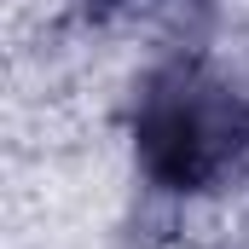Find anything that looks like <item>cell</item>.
I'll return each instance as SVG.
<instances>
[{
  "label": "cell",
  "instance_id": "cell-1",
  "mask_svg": "<svg viewBox=\"0 0 249 249\" xmlns=\"http://www.w3.org/2000/svg\"><path fill=\"white\" fill-rule=\"evenodd\" d=\"M127 139L157 191L203 197L249 162V87L203 58H168L133 87Z\"/></svg>",
  "mask_w": 249,
  "mask_h": 249
},
{
  "label": "cell",
  "instance_id": "cell-2",
  "mask_svg": "<svg viewBox=\"0 0 249 249\" xmlns=\"http://www.w3.org/2000/svg\"><path fill=\"white\" fill-rule=\"evenodd\" d=\"M162 6H180V0H75V12L93 23H116V18H139V12H162Z\"/></svg>",
  "mask_w": 249,
  "mask_h": 249
}]
</instances>
